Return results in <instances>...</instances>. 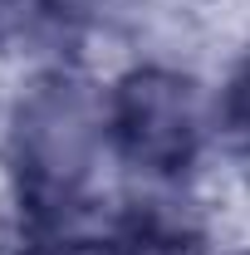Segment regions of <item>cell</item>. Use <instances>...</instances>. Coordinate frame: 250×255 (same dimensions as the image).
Returning a JSON list of instances; mask_svg holds the SVG:
<instances>
[{
	"mask_svg": "<svg viewBox=\"0 0 250 255\" xmlns=\"http://www.w3.org/2000/svg\"><path fill=\"white\" fill-rule=\"evenodd\" d=\"M108 142L137 172L177 177L201 157L206 108L187 74L177 69H132L108 94Z\"/></svg>",
	"mask_w": 250,
	"mask_h": 255,
	"instance_id": "7a4b0ae2",
	"label": "cell"
},
{
	"mask_svg": "<svg viewBox=\"0 0 250 255\" xmlns=\"http://www.w3.org/2000/svg\"><path fill=\"white\" fill-rule=\"evenodd\" d=\"M108 142V103L69 74L34 79L10 113V177L34 216L79 206Z\"/></svg>",
	"mask_w": 250,
	"mask_h": 255,
	"instance_id": "6da1fadb",
	"label": "cell"
},
{
	"mask_svg": "<svg viewBox=\"0 0 250 255\" xmlns=\"http://www.w3.org/2000/svg\"><path fill=\"white\" fill-rule=\"evenodd\" d=\"M221 123H226V137L250 157V54L241 59V69L231 74L226 84V103H221Z\"/></svg>",
	"mask_w": 250,
	"mask_h": 255,
	"instance_id": "3957f363",
	"label": "cell"
}]
</instances>
